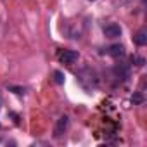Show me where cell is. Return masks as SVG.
Segmentation results:
<instances>
[{
	"mask_svg": "<svg viewBox=\"0 0 147 147\" xmlns=\"http://www.w3.org/2000/svg\"><path fill=\"white\" fill-rule=\"evenodd\" d=\"M78 57H80V54L76 50H62L59 54V61L62 64H75L78 61Z\"/></svg>",
	"mask_w": 147,
	"mask_h": 147,
	"instance_id": "obj_1",
	"label": "cell"
},
{
	"mask_svg": "<svg viewBox=\"0 0 147 147\" xmlns=\"http://www.w3.org/2000/svg\"><path fill=\"white\" fill-rule=\"evenodd\" d=\"M67 125H69V118H67V116H61V118L57 119L55 126H54V137H55V138L62 137V133L66 131Z\"/></svg>",
	"mask_w": 147,
	"mask_h": 147,
	"instance_id": "obj_2",
	"label": "cell"
},
{
	"mask_svg": "<svg viewBox=\"0 0 147 147\" xmlns=\"http://www.w3.org/2000/svg\"><path fill=\"white\" fill-rule=\"evenodd\" d=\"M104 35H106V38H118V36H121V26L116 23H111L104 28Z\"/></svg>",
	"mask_w": 147,
	"mask_h": 147,
	"instance_id": "obj_3",
	"label": "cell"
},
{
	"mask_svg": "<svg viewBox=\"0 0 147 147\" xmlns=\"http://www.w3.org/2000/svg\"><path fill=\"white\" fill-rule=\"evenodd\" d=\"M107 54H109V55H113V57H123V55H125V47H123V45H119V43L111 45V47L107 49Z\"/></svg>",
	"mask_w": 147,
	"mask_h": 147,
	"instance_id": "obj_4",
	"label": "cell"
},
{
	"mask_svg": "<svg viewBox=\"0 0 147 147\" xmlns=\"http://www.w3.org/2000/svg\"><path fill=\"white\" fill-rule=\"evenodd\" d=\"M133 40H135V43H137V45L144 47V45L147 43V31H145V30H138V31H137V35L133 36Z\"/></svg>",
	"mask_w": 147,
	"mask_h": 147,
	"instance_id": "obj_5",
	"label": "cell"
},
{
	"mask_svg": "<svg viewBox=\"0 0 147 147\" xmlns=\"http://www.w3.org/2000/svg\"><path fill=\"white\" fill-rule=\"evenodd\" d=\"M54 80H55V83L62 85L64 83V73L62 71H54Z\"/></svg>",
	"mask_w": 147,
	"mask_h": 147,
	"instance_id": "obj_6",
	"label": "cell"
},
{
	"mask_svg": "<svg viewBox=\"0 0 147 147\" xmlns=\"http://www.w3.org/2000/svg\"><path fill=\"white\" fill-rule=\"evenodd\" d=\"M131 102H133V104H142V102H144V95H142L140 92H133V95H131Z\"/></svg>",
	"mask_w": 147,
	"mask_h": 147,
	"instance_id": "obj_7",
	"label": "cell"
},
{
	"mask_svg": "<svg viewBox=\"0 0 147 147\" xmlns=\"http://www.w3.org/2000/svg\"><path fill=\"white\" fill-rule=\"evenodd\" d=\"M114 71H116V75L123 76V80H126V78H128V69H126V67H116Z\"/></svg>",
	"mask_w": 147,
	"mask_h": 147,
	"instance_id": "obj_8",
	"label": "cell"
},
{
	"mask_svg": "<svg viewBox=\"0 0 147 147\" xmlns=\"http://www.w3.org/2000/svg\"><path fill=\"white\" fill-rule=\"evenodd\" d=\"M9 90H12L14 94H24V88H19V87H11Z\"/></svg>",
	"mask_w": 147,
	"mask_h": 147,
	"instance_id": "obj_9",
	"label": "cell"
},
{
	"mask_svg": "<svg viewBox=\"0 0 147 147\" xmlns=\"http://www.w3.org/2000/svg\"><path fill=\"white\" fill-rule=\"evenodd\" d=\"M133 61L137 62V66H144V59H142V57H138V55H135V57H133Z\"/></svg>",
	"mask_w": 147,
	"mask_h": 147,
	"instance_id": "obj_10",
	"label": "cell"
},
{
	"mask_svg": "<svg viewBox=\"0 0 147 147\" xmlns=\"http://www.w3.org/2000/svg\"><path fill=\"white\" fill-rule=\"evenodd\" d=\"M0 107H2V97H0Z\"/></svg>",
	"mask_w": 147,
	"mask_h": 147,
	"instance_id": "obj_11",
	"label": "cell"
}]
</instances>
